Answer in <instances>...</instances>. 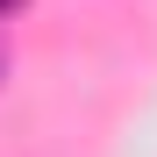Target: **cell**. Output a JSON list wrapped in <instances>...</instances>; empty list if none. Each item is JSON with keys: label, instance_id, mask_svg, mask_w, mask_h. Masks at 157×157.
I'll return each mask as SVG.
<instances>
[{"label": "cell", "instance_id": "obj_1", "mask_svg": "<svg viewBox=\"0 0 157 157\" xmlns=\"http://www.w3.org/2000/svg\"><path fill=\"white\" fill-rule=\"evenodd\" d=\"M21 7H29V0H0V14H21Z\"/></svg>", "mask_w": 157, "mask_h": 157}]
</instances>
